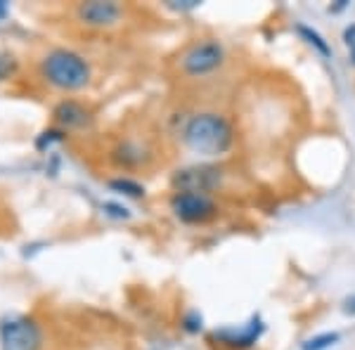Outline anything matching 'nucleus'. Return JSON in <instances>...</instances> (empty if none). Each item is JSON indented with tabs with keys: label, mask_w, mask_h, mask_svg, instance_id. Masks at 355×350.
I'll use <instances>...</instances> for the list:
<instances>
[{
	"label": "nucleus",
	"mask_w": 355,
	"mask_h": 350,
	"mask_svg": "<svg viewBox=\"0 0 355 350\" xmlns=\"http://www.w3.org/2000/svg\"><path fill=\"white\" fill-rule=\"evenodd\" d=\"M187 147L194 149L197 154L204 157H220L234 142V130L230 121L220 114L202 112L187 119L185 128H182Z\"/></svg>",
	"instance_id": "f257e3e1"
},
{
	"label": "nucleus",
	"mask_w": 355,
	"mask_h": 350,
	"mask_svg": "<svg viewBox=\"0 0 355 350\" xmlns=\"http://www.w3.org/2000/svg\"><path fill=\"white\" fill-rule=\"evenodd\" d=\"M43 76L62 90H78L90 81V67L71 50H53L43 60Z\"/></svg>",
	"instance_id": "f03ea898"
},
{
	"label": "nucleus",
	"mask_w": 355,
	"mask_h": 350,
	"mask_svg": "<svg viewBox=\"0 0 355 350\" xmlns=\"http://www.w3.org/2000/svg\"><path fill=\"white\" fill-rule=\"evenodd\" d=\"M223 62H225V48H223L218 41H211V38L209 41L194 43L192 48L180 57L182 71L194 78L214 73L216 69L223 67Z\"/></svg>",
	"instance_id": "7ed1b4c3"
},
{
	"label": "nucleus",
	"mask_w": 355,
	"mask_h": 350,
	"mask_svg": "<svg viewBox=\"0 0 355 350\" xmlns=\"http://www.w3.org/2000/svg\"><path fill=\"white\" fill-rule=\"evenodd\" d=\"M0 346L3 350H38L41 348V329L24 315L8 317L0 324Z\"/></svg>",
	"instance_id": "20e7f679"
},
{
	"label": "nucleus",
	"mask_w": 355,
	"mask_h": 350,
	"mask_svg": "<svg viewBox=\"0 0 355 350\" xmlns=\"http://www.w3.org/2000/svg\"><path fill=\"white\" fill-rule=\"evenodd\" d=\"M171 209L178 216V220L187 222V225H199V222L211 220L218 211L214 199L202 192H175Z\"/></svg>",
	"instance_id": "39448f33"
},
{
	"label": "nucleus",
	"mask_w": 355,
	"mask_h": 350,
	"mask_svg": "<svg viewBox=\"0 0 355 350\" xmlns=\"http://www.w3.org/2000/svg\"><path fill=\"white\" fill-rule=\"evenodd\" d=\"M178 192H202L209 194L211 189L220 185V170L216 166H190L185 170H178L173 177Z\"/></svg>",
	"instance_id": "423d86ee"
},
{
	"label": "nucleus",
	"mask_w": 355,
	"mask_h": 350,
	"mask_svg": "<svg viewBox=\"0 0 355 350\" xmlns=\"http://www.w3.org/2000/svg\"><path fill=\"white\" fill-rule=\"evenodd\" d=\"M78 19L88 26H112L121 17V5L116 3H102V0H93V3H81L76 10Z\"/></svg>",
	"instance_id": "0eeeda50"
},
{
	"label": "nucleus",
	"mask_w": 355,
	"mask_h": 350,
	"mask_svg": "<svg viewBox=\"0 0 355 350\" xmlns=\"http://www.w3.org/2000/svg\"><path fill=\"white\" fill-rule=\"evenodd\" d=\"M261 334V324L259 322H251L246 326L244 331H234V329H223V331H216V338H220L225 346H232V348H246L251 343H256V338Z\"/></svg>",
	"instance_id": "6e6552de"
},
{
	"label": "nucleus",
	"mask_w": 355,
	"mask_h": 350,
	"mask_svg": "<svg viewBox=\"0 0 355 350\" xmlns=\"http://www.w3.org/2000/svg\"><path fill=\"white\" fill-rule=\"evenodd\" d=\"M55 119L62 125H67V128H78V125L88 123V112H85L78 102L69 100V102H62V105L55 109Z\"/></svg>",
	"instance_id": "1a4fd4ad"
},
{
	"label": "nucleus",
	"mask_w": 355,
	"mask_h": 350,
	"mask_svg": "<svg viewBox=\"0 0 355 350\" xmlns=\"http://www.w3.org/2000/svg\"><path fill=\"white\" fill-rule=\"evenodd\" d=\"M145 159H147L145 149L130 145V142H125V145H121L114 152V161L119 166H140V164H145Z\"/></svg>",
	"instance_id": "9d476101"
},
{
	"label": "nucleus",
	"mask_w": 355,
	"mask_h": 350,
	"mask_svg": "<svg viewBox=\"0 0 355 350\" xmlns=\"http://www.w3.org/2000/svg\"><path fill=\"white\" fill-rule=\"evenodd\" d=\"M112 187L114 189H123V194H130V197H142V194H145V189H142L133 180H114Z\"/></svg>",
	"instance_id": "9b49d317"
},
{
	"label": "nucleus",
	"mask_w": 355,
	"mask_h": 350,
	"mask_svg": "<svg viewBox=\"0 0 355 350\" xmlns=\"http://www.w3.org/2000/svg\"><path fill=\"white\" fill-rule=\"evenodd\" d=\"M336 341H339V336H336V334H322V336L313 338V341H308L306 350H324V348H329L331 343H336Z\"/></svg>",
	"instance_id": "f8f14e48"
},
{
	"label": "nucleus",
	"mask_w": 355,
	"mask_h": 350,
	"mask_svg": "<svg viewBox=\"0 0 355 350\" xmlns=\"http://www.w3.org/2000/svg\"><path fill=\"white\" fill-rule=\"evenodd\" d=\"M299 31H301V33H306V36L311 38V43H315V45H318V48H320V53L329 55V48H327V45L322 43V38H320L318 33H315V31H311V28H306V26H299Z\"/></svg>",
	"instance_id": "ddd939ff"
},
{
	"label": "nucleus",
	"mask_w": 355,
	"mask_h": 350,
	"mask_svg": "<svg viewBox=\"0 0 355 350\" xmlns=\"http://www.w3.org/2000/svg\"><path fill=\"white\" fill-rule=\"evenodd\" d=\"M12 67H15V62H12V57H8V55H0V78H5L10 71H12Z\"/></svg>",
	"instance_id": "4468645a"
}]
</instances>
